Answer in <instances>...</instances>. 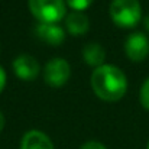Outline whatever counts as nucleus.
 Segmentation results:
<instances>
[{"mask_svg": "<svg viewBox=\"0 0 149 149\" xmlns=\"http://www.w3.org/2000/svg\"><path fill=\"white\" fill-rule=\"evenodd\" d=\"M36 36L49 45H61L65 41V31L58 23H38Z\"/></svg>", "mask_w": 149, "mask_h": 149, "instance_id": "0eeeda50", "label": "nucleus"}, {"mask_svg": "<svg viewBox=\"0 0 149 149\" xmlns=\"http://www.w3.org/2000/svg\"><path fill=\"white\" fill-rule=\"evenodd\" d=\"M139 99H141L142 106H143L146 110H149V78L143 83V86H142V88H141Z\"/></svg>", "mask_w": 149, "mask_h": 149, "instance_id": "f8f14e48", "label": "nucleus"}, {"mask_svg": "<svg viewBox=\"0 0 149 149\" xmlns=\"http://www.w3.org/2000/svg\"><path fill=\"white\" fill-rule=\"evenodd\" d=\"M143 25H145V28H146V31L149 32V15L145 17V20H143Z\"/></svg>", "mask_w": 149, "mask_h": 149, "instance_id": "dca6fc26", "label": "nucleus"}, {"mask_svg": "<svg viewBox=\"0 0 149 149\" xmlns=\"http://www.w3.org/2000/svg\"><path fill=\"white\" fill-rule=\"evenodd\" d=\"M90 84L99 99L110 103L119 101L127 91V78L125 72L109 64H104L93 71Z\"/></svg>", "mask_w": 149, "mask_h": 149, "instance_id": "f257e3e1", "label": "nucleus"}, {"mask_svg": "<svg viewBox=\"0 0 149 149\" xmlns=\"http://www.w3.org/2000/svg\"><path fill=\"white\" fill-rule=\"evenodd\" d=\"M83 58L86 61L87 65L99 68L101 65H104V59H106V51L100 44H87L83 49Z\"/></svg>", "mask_w": 149, "mask_h": 149, "instance_id": "9d476101", "label": "nucleus"}, {"mask_svg": "<svg viewBox=\"0 0 149 149\" xmlns=\"http://www.w3.org/2000/svg\"><path fill=\"white\" fill-rule=\"evenodd\" d=\"M148 149H149V142H148Z\"/></svg>", "mask_w": 149, "mask_h": 149, "instance_id": "f3484780", "label": "nucleus"}, {"mask_svg": "<svg viewBox=\"0 0 149 149\" xmlns=\"http://www.w3.org/2000/svg\"><path fill=\"white\" fill-rule=\"evenodd\" d=\"M80 149H107V148H106L103 143L97 142V141H88V142H86Z\"/></svg>", "mask_w": 149, "mask_h": 149, "instance_id": "ddd939ff", "label": "nucleus"}, {"mask_svg": "<svg viewBox=\"0 0 149 149\" xmlns=\"http://www.w3.org/2000/svg\"><path fill=\"white\" fill-rule=\"evenodd\" d=\"M71 77V67L64 58H52L44 68V80L45 83L54 87H62Z\"/></svg>", "mask_w": 149, "mask_h": 149, "instance_id": "20e7f679", "label": "nucleus"}, {"mask_svg": "<svg viewBox=\"0 0 149 149\" xmlns=\"http://www.w3.org/2000/svg\"><path fill=\"white\" fill-rule=\"evenodd\" d=\"M126 56L133 62H141L149 55V39L145 33L135 32L127 36L125 42Z\"/></svg>", "mask_w": 149, "mask_h": 149, "instance_id": "39448f33", "label": "nucleus"}, {"mask_svg": "<svg viewBox=\"0 0 149 149\" xmlns=\"http://www.w3.org/2000/svg\"><path fill=\"white\" fill-rule=\"evenodd\" d=\"M65 3L74 10V12H83L90 7L93 0H65Z\"/></svg>", "mask_w": 149, "mask_h": 149, "instance_id": "9b49d317", "label": "nucleus"}, {"mask_svg": "<svg viewBox=\"0 0 149 149\" xmlns=\"http://www.w3.org/2000/svg\"><path fill=\"white\" fill-rule=\"evenodd\" d=\"M29 9L39 23H58L67 15L65 0H29Z\"/></svg>", "mask_w": 149, "mask_h": 149, "instance_id": "7ed1b4c3", "label": "nucleus"}, {"mask_svg": "<svg viewBox=\"0 0 149 149\" xmlns=\"http://www.w3.org/2000/svg\"><path fill=\"white\" fill-rule=\"evenodd\" d=\"M65 26L71 35L78 36V35H84L88 31L90 22L83 12H72L65 17Z\"/></svg>", "mask_w": 149, "mask_h": 149, "instance_id": "1a4fd4ad", "label": "nucleus"}, {"mask_svg": "<svg viewBox=\"0 0 149 149\" xmlns=\"http://www.w3.org/2000/svg\"><path fill=\"white\" fill-rule=\"evenodd\" d=\"M20 149H55L54 143L48 135H45L41 130L32 129L26 132L22 138Z\"/></svg>", "mask_w": 149, "mask_h": 149, "instance_id": "6e6552de", "label": "nucleus"}, {"mask_svg": "<svg viewBox=\"0 0 149 149\" xmlns=\"http://www.w3.org/2000/svg\"><path fill=\"white\" fill-rule=\"evenodd\" d=\"M13 71L15 74L25 81H31L33 78L38 77L39 74V62L36 61V58H33L32 55H19L15 61H13Z\"/></svg>", "mask_w": 149, "mask_h": 149, "instance_id": "423d86ee", "label": "nucleus"}, {"mask_svg": "<svg viewBox=\"0 0 149 149\" xmlns=\"http://www.w3.org/2000/svg\"><path fill=\"white\" fill-rule=\"evenodd\" d=\"M6 81H7V77H6V71L0 67V93L4 90L6 87Z\"/></svg>", "mask_w": 149, "mask_h": 149, "instance_id": "4468645a", "label": "nucleus"}, {"mask_svg": "<svg viewBox=\"0 0 149 149\" xmlns=\"http://www.w3.org/2000/svg\"><path fill=\"white\" fill-rule=\"evenodd\" d=\"M110 17L119 28H135L142 17V7L139 0H111Z\"/></svg>", "mask_w": 149, "mask_h": 149, "instance_id": "f03ea898", "label": "nucleus"}, {"mask_svg": "<svg viewBox=\"0 0 149 149\" xmlns=\"http://www.w3.org/2000/svg\"><path fill=\"white\" fill-rule=\"evenodd\" d=\"M3 127H4V116H3V113L0 111V132L3 130Z\"/></svg>", "mask_w": 149, "mask_h": 149, "instance_id": "2eb2a0df", "label": "nucleus"}]
</instances>
